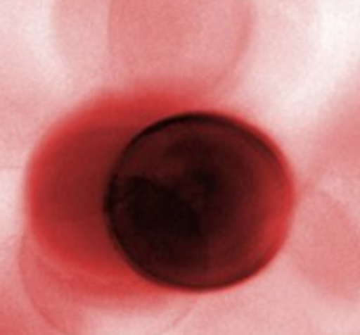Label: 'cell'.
Wrapping results in <instances>:
<instances>
[{
    "label": "cell",
    "instance_id": "1",
    "mask_svg": "<svg viewBox=\"0 0 360 335\" xmlns=\"http://www.w3.org/2000/svg\"><path fill=\"white\" fill-rule=\"evenodd\" d=\"M295 213L281 146L251 120L171 101L129 129L97 186V222L118 270L143 291L209 296L259 277Z\"/></svg>",
    "mask_w": 360,
    "mask_h": 335
}]
</instances>
